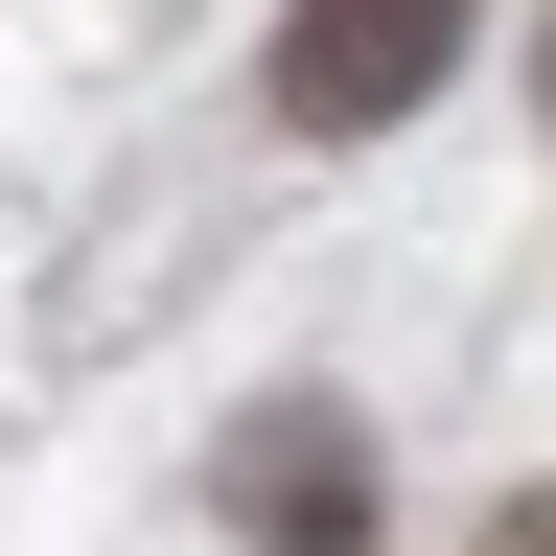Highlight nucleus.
<instances>
[{
	"mask_svg": "<svg viewBox=\"0 0 556 556\" xmlns=\"http://www.w3.org/2000/svg\"><path fill=\"white\" fill-rule=\"evenodd\" d=\"M441 70H464V0H302L278 24V116L302 139H394Z\"/></svg>",
	"mask_w": 556,
	"mask_h": 556,
	"instance_id": "1",
	"label": "nucleus"
},
{
	"mask_svg": "<svg viewBox=\"0 0 556 556\" xmlns=\"http://www.w3.org/2000/svg\"><path fill=\"white\" fill-rule=\"evenodd\" d=\"M232 533H278V556H348V533H371L348 417H255V441H232Z\"/></svg>",
	"mask_w": 556,
	"mask_h": 556,
	"instance_id": "2",
	"label": "nucleus"
},
{
	"mask_svg": "<svg viewBox=\"0 0 556 556\" xmlns=\"http://www.w3.org/2000/svg\"><path fill=\"white\" fill-rule=\"evenodd\" d=\"M486 556H556V486H533V510H486Z\"/></svg>",
	"mask_w": 556,
	"mask_h": 556,
	"instance_id": "3",
	"label": "nucleus"
}]
</instances>
